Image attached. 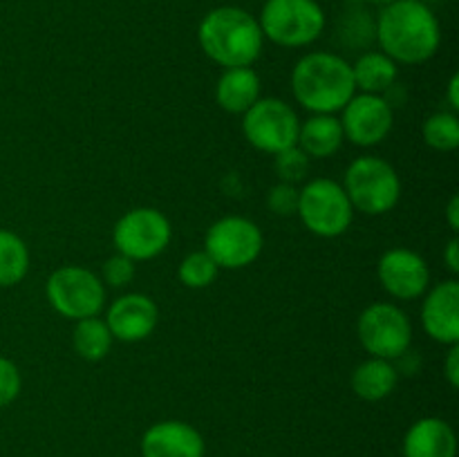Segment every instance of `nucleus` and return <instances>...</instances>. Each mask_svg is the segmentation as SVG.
Instances as JSON below:
<instances>
[{
	"label": "nucleus",
	"mask_w": 459,
	"mask_h": 457,
	"mask_svg": "<svg viewBox=\"0 0 459 457\" xmlns=\"http://www.w3.org/2000/svg\"><path fill=\"white\" fill-rule=\"evenodd\" d=\"M397 366L388 358L379 357H370L361 361L354 367L352 376H350V385H352L354 394L363 401H381V399L390 397L393 390L397 388Z\"/></svg>",
	"instance_id": "20"
},
{
	"label": "nucleus",
	"mask_w": 459,
	"mask_h": 457,
	"mask_svg": "<svg viewBox=\"0 0 459 457\" xmlns=\"http://www.w3.org/2000/svg\"><path fill=\"white\" fill-rule=\"evenodd\" d=\"M457 437L448 421L424 417L408 428L403 437V457H455Z\"/></svg>",
	"instance_id": "17"
},
{
	"label": "nucleus",
	"mask_w": 459,
	"mask_h": 457,
	"mask_svg": "<svg viewBox=\"0 0 459 457\" xmlns=\"http://www.w3.org/2000/svg\"><path fill=\"white\" fill-rule=\"evenodd\" d=\"M264 246L258 224L242 215H227L209 227L204 251L220 269H245L260 258Z\"/></svg>",
	"instance_id": "10"
},
{
	"label": "nucleus",
	"mask_w": 459,
	"mask_h": 457,
	"mask_svg": "<svg viewBox=\"0 0 459 457\" xmlns=\"http://www.w3.org/2000/svg\"><path fill=\"white\" fill-rule=\"evenodd\" d=\"M160 309L146 294H124L108 307L106 323L112 336L124 343H137L155 332Z\"/></svg>",
	"instance_id": "15"
},
{
	"label": "nucleus",
	"mask_w": 459,
	"mask_h": 457,
	"mask_svg": "<svg viewBox=\"0 0 459 457\" xmlns=\"http://www.w3.org/2000/svg\"><path fill=\"white\" fill-rule=\"evenodd\" d=\"M218 273L220 267L213 263V258H211L204 249L188 254L186 258L179 263L178 269L179 282H182L184 287H188V289H204V287L213 285Z\"/></svg>",
	"instance_id": "25"
},
{
	"label": "nucleus",
	"mask_w": 459,
	"mask_h": 457,
	"mask_svg": "<svg viewBox=\"0 0 459 457\" xmlns=\"http://www.w3.org/2000/svg\"><path fill=\"white\" fill-rule=\"evenodd\" d=\"M444 376H446L448 385L457 388L459 385V345H451L444 361Z\"/></svg>",
	"instance_id": "30"
},
{
	"label": "nucleus",
	"mask_w": 459,
	"mask_h": 457,
	"mask_svg": "<svg viewBox=\"0 0 459 457\" xmlns=\"http://www.w3.org/2000/svg\"><path fill=\"white\" fill-rule=\"evenodd\" d=\"M264 39L281 47H307L325 30V12L316 0H267L260 12Z\"/></svg>",
	"instance_id": "5"
},
{
	"label": "nucleus",
	"mask_w": 459,
	"mask_h": 457,
	"mask_svg": "<svg viewBox=\"0 0 459 457\" xmlns=\"http://www.w3.org/2000/svg\"><path fill=\"white\" fill-rule=\"evenodd\" d=\"M357 334L370 357L397 361L411 349L412 323L394 303H372L357 321Z\"/></svg>",
	"instance_id": "8"
},
{
	"label": "nucleus",
	"mask_w": 459,
	"mask_h": 457,
	"mask_svg": "<svg viewBox=\"0 0 459 457\" xmlns=\"http://www.w3.org/2000/svg\"><path fill=\"white\" fill-rule=\"evenodd\" d=\"M54 312L70 321L92 318L106 307V287L101 278L79 264H65L49 276L45 285Z\"/></svg>",
	"instance_id": "7"
},
{
	"label": "nucleus",
	"mask_w": 459,
	"mask_h": 457,
	"mask_svg": "<svg viewBox=\"0 0 459 457\" xmlns=\"http://www.w3.org/2000/svg\"><path fill=\"white\" fill-rule=\"evenodd\" d=\"M375 36L394 63L421 65L437 54L442 27L433 9L421 0H394L381 7Z\"/></svg>",
	"instance_id": "1"
},
{
	"label": "nucleus",
	"mask_w": 459,
	"mask_h": 457,
	"mask_svg": "<svg viewBox=\"0 0 459 457\" xmlns=\"http://www.w3.org/2000/svg\"><path fill=\"white\" fill-rule=\"evenodd\" d=\"M397 63L384 52H366L357 58L352 65V76L357 90L363 94H384L390 92L397 83Z\"/></svg>",
	"instance_id": "21"
},
{
	"label": "nucleus",
	"mask_w": 459,
	"mask_h": 457,
	"mask_svg": "<svg viewBox=\"0 0 459 457\" xmlns=\"http://www.w3.org/2000/svg\"><path fill=\"white\" fill-rule=\"evenodd\" d=\"M312 160L300 151L299 146H291L273 155V170H276L278 179L287 184H296L299 186L309 173Z\"/></svg>",
	"instance_id": "26"
},
{
	"label": "nucleus",
	"mask_w": 459,
	"mask_h": 457,
	"mask_svg": "<svg viewBox=\"0 0 459 457\" xmlns=\"http://www.w3.org/2000/svg\"><path fill=\"white\" fill-rule=\"evenodd\" d=\"M204 437L195 426L179 419L157 421L143 433V457H204Z\"/></svg>",
	"instance_id": "16"
},
{
	"label": "nucleus",
	"mask_w": 459,
	"mask_h": 457,
	"mask_svg": "<svg viewBox=\"0 0 459 457\" xmlns=\"http://www.w3.org/2000/svg\"><path fill=\"white\" fill-rule=\"evenodd\" d=\"M359 4H379V7H385V4L394 3V0H354Z\"/></svg>",
	"instance_id": "34"
},
{
	"label": "nucleus",
	"mask_w": 459,
	"mask_h": 457,
	"mask_svg": "<svg viewBox=\"0 0 459 457\" xmlns=\"http://www.w3.org/2000/svg\"><path fill=\"white\" fill-rule=\"evenodd\" d=\"M345 142L341 119L336 115H312L305 119L299 128V142L296 146L309 157V160H327L341 151Z\"/></svg>",
	"instance_id": "19"
},
{
	"label": "nucleus",
	"mask_w": 459,
	"mask_h": 457,
	"mask_svg": "<svg viewBox=\"0 0 459 457\" xmlns=\"http://www.w3.org/2000/svg\"><path fill=\"white\" fill-rule=\"evenodd\" d=\"M134 260H130L128 255L124 254H115L110 255V258L106 260V264H103V282L110 287H126L133 282L134 273H137V269H134Z\"/></svg>",
	"instance_id": "28"
},
{
	"label": "nucleus",
	"mask_w": 459,
	"mask_h": 457,
	"mask_svg": "<svg viewBox=\"0 0 459 457\" xmlns=\"http://www.w3.org/2000/svg\"><path fill=\"white\" fill-rule=\"evenodd\" d=\"M421 325L426 334L442 345H459V282L455 278L437 282L424 294Z\"/></svg>",
	"instance_id": "14"
},
{
	"label": "nucleus",
	"mask_w": 459,
	"mask_h": 457,
	"mask_svg": "<svg viewBox=\"0 0 459 457\" xmlns=\"http://www.w3.org/2000/svg\"><path fill=\"white\" fill-rule=\"evenodd\" d=\"M173 237L169 218L151 206L130 209L117 220L112 228V242L117 254L128 255L134 263L152 260L166 251Z\"/></svg>",
	"instance_id": "11"
},
{
	"label": "nucleus",
	"mask_w": 459,
	"mask_h": 457,
	"mask_svg": "<svg viewBox=\"0 0 459 457\" xmlns=\"http://www.w3.org/2000/svg\"><path fill=\"white\" fill-rule=\"evenodd\" d=\"M341 186L352 209L366 215H385L402 197V179L394 166L375 155L357 157L345 170Z\"/></svg>",
	"instance_id": "4"
},
{
	"label": "nucleus",
	"mask_w": 459,
	"mask_h": 457,
	"mask_svg": "<svg viewBox=\"0 0 459 457\" xmlns=\"http://www.w3.org/2000/svg\"><path fill=\"white\" fill-rule=\"evenodd\" d=\"M294 99L314 115H336L357 94L352 65L334 52H309L291 70Z\"/></svg>",
	"instance_id": "3"
},
{
	"label": "nucleus",
	"mask_w": 459,
	"mask_h": 457,
	"mask_svg": "<svg viewBox=\"0 0 459 457\" xmlns=\"http://www.w3.org/2000/svg\"><path fill=\"white\" fill-rule=\"evenodd\" d=\"M299 197H300V188L296 186V184L278 182L276 186L269 188L267 206L273 215L290 218V215H296V211H299Z\"/></svg>",
	"instance_id": "27"
},
{
	"label": "nucleus",
	"mask_w": 459,
	"mask_h": 457,
	"mask_svg": "<svg viewBox=\"0 0 459 457\" xmlns=\"http://www.w3.org/2000/svg\"><path fill=\"white\" fill-rule=\"evenodd\" d=\"M242 116V133L255 151L278 155L299 142L300 119L282 99L260 97Z\"/></svg>",
	"instance_id": "9"
},
{
	"label": "nucleus",
	"mask_w": 459,
	"mask_h": 457,
	"mask_svg": "<svg viewBox=\"0 0 459 457\" xmlns=\"http://www.w3.org/2000/svg\"><path fill=\"white\" fill-rule=\"evenodd\" d=\"M260 99V76L251 67H229L215 85V101L231 115H245Z\"/></svg>",
	"instance_id": "18"
},
{
	"label": "nucleus",
	"mask_w": 459,
	"mask_h": 457,
	"mask_svg": "<svg viewBox=\"0 0 459 457\" xmlns=\"http://www.w3.org/2000/svg\"><path fill=\"white\" fill-rule=\"evenodd\" d=\"M112 341H115V336H112L110 327L99 316L81 318V321H76L74 332H72L74 352L83 361H101V358H106L112 348Z\"/></svg>",
	"instance_id": "22"
},
{
	"label": "nucleus",
	"mask_w": 459,
	"mask_h": 457,
	"mask_svg": "<svg viewBox=\"0 0 459 457\" xmlns=\"http://www.w3.org/2000/svg\"><path fill=\"white\" fill-rule=\"evenodd\" d=\"M341 112H343L341 128H343L345 139L352 142L354 146H379L393 133V106L388 99L379 97V94H354Z\"/></svg>",
	"instance_id": "12"
},
{
	"label": "nucleus",
	"mask_w": 459,
	"mask_h": 457,
	"mask_svg": "<svg viewBox=\"0 0 459 457\" xmlns=\"http://www.w3.org/2000/svg\"><path fill=\"white\" fill-rule=\"evenodd\" d=\"M296 215L314 236L339 237L352 227L354 209L339 182L316 177L300 188Z\"/></svg>",
	"instance_id": "6"
},
{
	"label": "nucleus",
	"mask_w": 459,
	"mask_h": 457,
	"mask_svg": "<svg viewBox=\"0 0 459 457\" xmlns=\"http://www.w3.org/2000/svg\"><path fill=\"white\" fill-rule=\"evenodd\" d=\"M377 276L384 291L397 300H417L430 289L429 263L406 246L385 251L377 264Z\"/></svg>",
	"instance_id": "13"
},
{
	"label": "nucleus",
	"mask_w": 459,
	"mask_h": 457,
	"mask_svg": "<svg viewBox=\"0 0 459 457\" xmlns=\"http://www.w3.org/2000/svg\"><path fill=\"white\" fill-rule=\"evenodd\" d=\"M446 101L451 106V112L459 110V76L453 74L451 81L446 85Z\"/></svg>",
	"instance_id": "33"
},
{
	"label": "nucleus",
	"mask_w": 459,
	"mask_h": 457,
	"mask_svg": "<svg viewBox=\"0 0 459 457\" xmlns=\"http://www.w3.org/2000/svg\"><path fill=\"white\" fill-rule=\"evenodd\" d=\"M424 142L429 143L433 151L451 152L459 146V119L455 112H433L429 119L424 121Z\"/></svg>",
	"instance_id": "24"
},
{
	"label": "nucleus",
	"mask_w": 459,
	"mask_h": 457,
	"mask_svg": "<svg viewBox=\"0 0 459 457\" xmlns=\"http://www.w3.org/2000/svg\"><path fill=\"white\" fill-rule=\"evenodd\" d=\"M446 222H448V227H451L453 233L459 231V197L457 195H453L451 200H448Z\"/></svg>",
	"instance_id": "32"
},
{
	"label": "nucleus",
	"mask_w": 459,
	"mask_h": 457,
	"mask_svg": "<svg viewBox=\"0 0 459 457\" xmlns=\"http://www.w3.org/2000/svg\"><path fill=\"white\" fill-rule=\"evenodd\" d=\"M197 40L206 56L220 67H251L263 54L264 36L258 18L233 4L215 7L202 18Z\"/></svg>",
	"instance_id": "2"
},
{
	"label": "nucleus",
	"mask_w": 459,
	"mask_h": 457,
	"mask_svg": "<svg viewBox=\"0 0 459 457\" xmlns=\"http://www.w3.org/2000/svg\"><path fill=\"white\" fill-rule=\"evenodd\" d=\"M30 272V249L13 231L0 228V287H13Z\"/></svg>",
	"instance_id": "23"
},
{
	"label": "nucleus",
	"mask_w": 459,
	"mask_h": 457,
	"mask_svg": "<svg viewBox=\"0 0 459 457\" xmlns=\"http://www.w3.org/2000/svg\"><path fill=\"white\" fill-rule=\"evenodd\" d=\"M22 379L16 363L7 357H0V408H7L21 394Z\"/></svg>",
	"instance_id": "29"
},
{
	"label": "nucleus",
	"mask_w": 459,
	"mask_h": 457,
	"mask_svg": "<svg viewBox=\"0 0 459 457\" xmlns=\"http://www.w3.org/2000/svg\"><path fill=\"white\" fill-rule=\"evenodd\" d=\"M444 260H446V267L451 273H459V240L455 236L448 240L446 251H444Z\"/></svg>",
	"instance_id": "31"
}]
</instances>
